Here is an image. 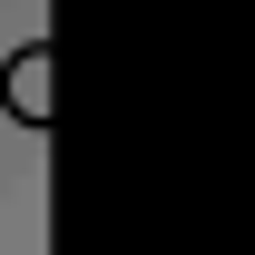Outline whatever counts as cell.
Wrapping results in <instances>:
<instances>
[{
    "instance_id": "1",
    "label": "cell",
    "mask_w": 255,
    "mask_h": 255,
    "mask_svg": "<svg viewBox=\"0 0 255 255\" xmlns=\"http://www.w3.org/2000/svg\"><path fill=\"white\" fill-rule=\"evenodd\" d=\"M49 98H59L49 39H30V49H10V59H0V108H10L20 128H49Z\"/></svg>"
}]
</instances>
